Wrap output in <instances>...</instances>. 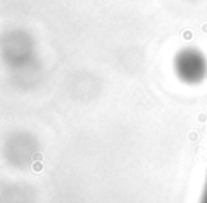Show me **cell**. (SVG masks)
Segmentation results:
<instances>
[{"instance_id": "cell-1", "label": "cell", "mask_w": 207, "mask_h": 203, "mask_svg": "<svg viewBox=\"0 0 207 203\" xmlns=\"http://www.w3.org/2000/svg\"><path fill=\"white\" fill-rule=\"evenodd\" d=\"M203 203H207V188H206V193H204V199H203Z\"/></svg>"}]
</instances>
